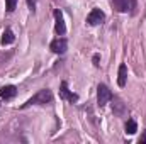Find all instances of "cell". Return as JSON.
Segmentation results:
<instances>
[{
	"instance_id": "cell-2",
	"label": "cell",
	"mask_w": 146,
	"mask_h": 144,
	"mask_svg": "<svg viewBox=\"0 0 146 144\" xmlns=\"http://www.w3.org/2000/svg\"><path fill=\"white\" fill-rule=\"evenodd\" d=\"M110 98H112V93H110L109 88L106 85H99L97 87V104H99V107L107 105V102Z\"/></svg>"
},
{
	"instance_id": "cell-15",
	"label": "cell",
	"mask_w": 146,
	"mask_h": 144,
	"mask_svg": "<svg viewBox=\"0 0 146 144\" xmlns=\"http://www.w3.org/2000/svg\"><path fill=\"white\" fill-rule=\"evenodd\" d=\"M27 5H29L31 10H34L36 9V0H27Z\"/></svg>"
},
{
	"instance_id": "cell-13",
	"label": "cell",
	"mask_w": 146,
	"mask_h": 144,
	"mask_svg": "<svg viewBox=\"0 0 146 144\" xmlns=\"http://www.w3.org/2000/svg\"><path fill=\"white\" fill-rule=\"evenodd\" d=\"M15 5H17V0H5V7L9 12H14L15 10Z\"/></svg>"
},
{
	"instance_id": "cell-4",
	"label": "cell",
	"mask_w": 146,
	"mask_h": 144,
	"mask_svg": "<svg viewBox=\"0 0 146 144\" xmlns=\"http://www.w3.org/2000/svg\"><path fill=\"white\" fill-rule=\"evenodd\" d=\"M51 51L53 53H56V54H63V53H66V48H68V42H66V39L65 37H58V39H54V41H51Z\"/></svg>"
},
{
	"instance_id": "cell-1",
	"label": "cell",
	"mask_w": 146,
	"mask_h": 144,
	"mask_svg": "<svg viewBox=\"0 0 146 144\" xmlns=\"http://www.w3.org/2000/svg\"><path fill=\"white\" fill-rule=\"evenodd\" d=\"M51 102H53V92L48 90V88H44V90H39L34 97H31L22 105V108H27V107H31V105H46V104H51Z\"/></svg>"
},
{
	"instance_id": "cell-8",
	"label": "cell",
	"mask_w": 146,
	"mask_h": 144,
	"mask_svg": "<svg viewBox=\"0 0 146 144\" xmlns=\"http://www.w3.org/2000/svg\"><path fill=\"white\" fill-rule=\"evenodd\" d=\"M126 80H127V66L121 65L119 66V75H117V85L119 87H126Z\"/></svg>"
},
{
	"instance_id": "cell-3",
	"label": "cell",
	"mask_w": 146,
	"mask_h": 144,
	"mask_svg": "<svg viewBox=\"0 0 146 144\" xmlns=\"http://www.w3.org/2000/svg\"><path fill=\"white\" fill-rule=\"evenodd\" d=\"M106 20V14L100 10V9H94L90 14H88V17H87V22L90 24V26H99V24H102Z\"/></svg>"
},
{
	"instance_id": "cell-12",
	"label": "cell",
	"mask_w": 146,
	"mask_h": 144,
	"mask_svg": "<svg viewBox=\"0 0 146 144\" xmlns=\"http://www.w3.org/2000/svg\"><path fill=\"white\" fill-rule=\"evenodd\" d=\"M136 131H138V124H136V120L129 119V120L126 122V134H134Z\"/></svg>"
},
{
	"instance_id": "cell-14",
	"label": "cell",
	"mask_w": 146,
	"mask_h": 144,
	"mask_svg": "<svg viewBox=\"0 0 146 144\" xmlns=\"http://www.w3.org/2000/svg\"><path fill=\"white\" fill-rule=\"evenodd\" d=\"M129 2H131L129 10H131V14H134V9H136V0H129Z\"/></svg>"
},
{
	"instance_id": "cell-9",
	"label": "cell",
	"mask_w": 146,
	"mask_h": 144,
	"mask_svg": "<svg viewBox=\"0 0 146 144\" xmlns=\"http://www.w3.org/2000/svg\"><path fill=\"white\" fill-rule=\"evenodd\" d=\"M112 5L117 12H127L129 9V0H112Z\"/></svg>"
},
{
	"instance_id": "cell-6",
	"label": "cell",
	"mask_w": 146,
	"mask_h": 144,
	"mask_svg": "<svg viewBox=\"0 0 146 144\" xmlns=\"http://www.w3.org/2000/svg\"><path fill=\"white\" fill-rule=\"evenodd\" d=\"M15 93H17V88H15L14 85H5V87L0 88V97H2L3 100H10V98H14Z\"/></svg>"
},
{
	"instance_id": "cell-16",
	"label": "cell",
	"mask_w": 146,
	"mask_h": 144,
	"mask_svg": "<svg viewBox=\"0 0 146 144\" xmlns=\"http://www.w3.org/2000/svg\"><path fill=\"white\" fill-rule=\"evenodd\" d=\"M99 61H100V56H99V54H94V65H95V66H99V65H100Z\"/></svg>"
},
{
	"instance_id": "cell-10",
	"label": "cell",
	"mask_w": 146,
	"mask_h": 144,
	"mask_svg": "<svg viewBox=\"0 0 146 144\" xmlns=\"http://www.w3.org/2000/svg\"><path fill=\"white\" fill-rule=\"evenodd\" d=\"M124 104L119 100V98H114V104H112V112L115 114V115H122L124 114Z\"/></svg>"
},
{
	"instance_id": "cell-11",
	"label": "cell",
	"mask_w": 146,
	"mask_h": 144,
	"mask_svg": "<svg viewBox=\"0 0 146 144\" xmlns=\"http://www.w3.org/2000/svg\"><path fill=\"white\" fill-rule=\"evenodd\" d=\"M14 32L10 31V29H5L3 31V34H2V44H12L14 42Z\"/></svg>"
},
{
	"instance_id": "cell-17",
	"label": "cell",
	"mask_w": 146,
	"mask_h": 144,
	"mask_svg": "<svg viewBox=\"0 0 146 144\" xmlns=\"http://www.w3.org/2000/svg\"><path fill=\"white\" fill-rule=\"evenodd\" d=\"M139 144H146V132L141 134V137H139Z\"/></svg>"
},
{
	"instance_id": "cell-5",
	"label": "cell",
	"mask_w": 146,
	"mask_h": 144,
	"mask_svg": "<svg viewBox=\"0 0 146 144\" xmlns=\"http://www.w3.org/2000/svg\"><path fill=\"white\" fill-rule=\"evenodd\" d=\"M54 20H56V24H54V29H56V32L60 34V36H63L65 32H66V26H65V19H63V14H61V10H54Z\"/></svg>"
},
{
	"instance_id": "cell-7",
	"label": "cell",
	"mask_w": 146,
	"mask_h": 144,
	"mask_svg": "<svg viewBox=\"0 0 146 144\" xmlns=\"http://www.w3.org/2000/svg\"><path fill=\"white\" fill-rule=\"evenodd\" d=\"M60 92H61V97H63V98H66V100H70V102H76V100H78V95H76V93H72V92L68 90L66 81H63V83H61V90H60Z\"/></svg>"
}]
</instances>
